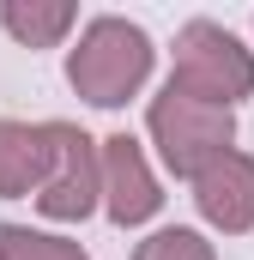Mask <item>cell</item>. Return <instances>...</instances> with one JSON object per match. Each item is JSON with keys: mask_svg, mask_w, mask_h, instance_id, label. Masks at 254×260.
Returning a JSON list of instances; mask_svg holds the SVG:
<instances>
[{"mask_svg": "<svg viewBox=\"0 0 254 260\" xmlns=\"http://www.w3.org/2000/svg\"><path fill=\"white\" fill-rule=\"evenodd\" d=\"M164 212V182L145 157V145L133 133H109L103 139V218L115 230H139Z\"/></svg>", "mask_w": 254, "mask_h": 260, "instance_id": "5b68a950", "label": "cell"}, {"mask_svg": "<svg viewBox=\"0 0 254 260\" xmlns=\"http://www.w3.org/2000/svg\"><path fill=\"white\" fill-rule=\"evenodd\" d=\"M79 24L73 0H0V30L18 49H61Z\"/></svg>", "mask_w": 254, "mask_h": 260, "instance_id": "ba28073f", "label": "cell"}, {"mask_svg": "<svg viewBox=\"0 0 254 260\" xmlns=\"http://www.w3.org/2000/svg\"><path fill=\"white\" fill-rule=\"evenodd\" d=\"M55 170V139L49 121H18L0 115V200H37Z\"/></svg>", "mask_w": 254, "mask_h": 260, "instance_id": "52a82bcc", "label": "cell"}, {"mask_svg": "<svg viewBox=\"0 0 254 260\" xmlns=\"http://www.w3.org/2000/svg\"><path fill=\"white\" fill-rule=\"evenodd\" d=\"M0 248H6V260H91L85 242L55 236V230H30V224H0Z\"/></svg>", "mask_w": 254, "mask_h": 260, "instance_id": "9c48e42d", "label": "cell"}, {"mask_svg": "<svg viewBox=\"0 0 254 260\" xmlns=\"http://www.w3.org/2000/svg\"><path fill=\"white\" fill-rule=\"evenodd\" d=\"M145 139L157 145V164L176 182H194L224 151H236V109L206 103V97H194V91L164 79V91L145 103Z\"/></svg>", "mask_w": 254, "mask_h": 260, "instance_id": "7a4b0ae2", "label": "cell"}, {"mask_svg": "<svg viewBox=\"0 0 254 260\" xmlns=\"http://www.w3.org/2000/svg\"><path fill=\"white\" fill-rule=\"evenodd\" d=\"M0 260H6V248H0Z\"/></svg>", "mask_w": 254, "mask_h": 260, "instance_id": "8fae6325", "label": "cell"}, {"mask_svg": "<svg viewBox=\"0 0 254 260\" xmlns=\"http://www.w3.org/2000/svg\"><path fill=\"white\" fill-rule=\"evenodd\" d=\"M188 188H194V212L206 218V230H218V236H248L254 230V151H242V145L224 151Z\"/></svg>", "mask_w": 254, "mask_h": 260, "instance_id": "8992f818", "label": "cell"}, {"mask_svg": "<svg viewBox=\"0 0 254 260\" xmlns=\"http://www.w3.org/2000/svg\"><path fill=\"white\" fill-rule=\"evenodd\" d=\"M55 139V170L37 194V212L49 224H85L91 212H103V139L79 127V121H49Z\"/></svg>", "mask_w": 254, "mask_h": 260, "instance_id": "277c9868", "label": "cell"}, {"mask_svg": "<svg viewBox=\"0 0 254 260\" xmlns=\"http://www.w3.org/2000/svg\"><path fill=\"white\" fill-rule=\"evenodd\" d=\"M170 85L236 109L242 97H254V49L218 18H188L170 49Z\"/></svg>", "mask_w": 254, "mask_h": 260, "instance_id": "3957f363", "label": "cell"}, {"mask_svg": "<svg viewBox=\"0 0 254 260\" xmlns=\"http://www.w3.org/2000/svg\"><path fill=\"white\" fill-rule=\"evenodd\" d=\"M151 61H157V49H151L145 24H133L121 12H97L79 30V43L67 49V85L91 109H121L145 91Z\"/></svg>", "mask_w": 254, "mask_h": 260, "instance_id": "6da1fadb", "label": "cell"}, {"mask_svg": "<svg viewBox=\"0 0 254 260\" xmlns=\"http://www.w3.org/2000/svg\"><path fill=\"white\" fill-rule=\"evenodd\" d=\"M133 260H218V248L206 242V230L194 224H164L145 242H133Z\"/></svg>", "mask_w": 254, "mask_h": 260, "instance_id": "30bf717a", "label": "cell"}]
</instances>
